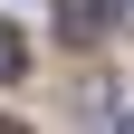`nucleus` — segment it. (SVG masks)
Segmentation results:
<instances>
[{
	"label": "nucleus",
	"instance_id": "f03ea898",
	"mask_svg": "<svg viewBox=\"0 0 134 134\" xmlns=\"http://www.w3.org/2000/svg\"><path fill=\"white\" fill-rule=\"evenodd\" d=\"M0 77H19V38H10V29H0Z\"/></svg>",
	"mask_w": 134,
	"mask_h": 134
},
{
	"label": "nucleus",
	"instance_id": "f257e3e1",
	"mask_svg": "<svg viewBox=\"0 0 134 134\" xmlns=\"http://www.w3.org/2000/svg\"><path fill=\"white\" fill-rule=\"evenodd\" d=\"M105 19H115V0H58V29L67 38H105Z\"/></svg>",
	"mask_w": 134,
	"mask_h": 134
}]
</instances>
